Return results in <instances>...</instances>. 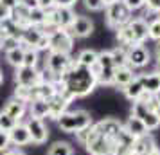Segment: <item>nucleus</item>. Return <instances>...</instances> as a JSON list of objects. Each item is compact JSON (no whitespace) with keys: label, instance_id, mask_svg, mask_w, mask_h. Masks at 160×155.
I'll use <instances>...</instances> for the list:
<instances>
[{"label":"nucleus","instance_id":"obj_1","mask_svg":"<svg viewBox=\"0 0 160 155\" xmlns=\"http://www.w3.org/2000/svg\"><path fill=\"white\" fill-rule=\"evenodd\" d=\"M56 87H58L59 92L67 94L70 99L85 97L97 87V78L92 74V70L88 67H83L74 61L70 69L59 78Z\"/></svg>","mask_w":160,"mask_h":155},{"label":"nucleus","instance_id":"obj_2","mask_svg":"<svg viewBox=\"0 0 160 155\" xmlns=\"http://www.w3.org/2000/svg\"><path fill=\"white\" fill-rule=\"evenodd\" d=\"M117 40L121 45H142L148 40V22L144 18H131L130 22L117 29Z\"/></svg>","mask_w":160,"mask_h":155},{"label":"nucleus","instance_id":"obj_3","mask_svg":"<svg viewBox=\"0 0 160 155\" xmlns=\"http://www.w3.org/2000/svg\"><path fill=\"white\" fill-rule=\"evenodd\" d=\"M58 126L67 133H76L88 128V126H92V117H90V114L87 110H74V112L67 110L58 119Z\"/></svg>","mask_w":160,"mask_h":155},{"label":"nucleus","instance_id":"obj_4","mask_svg":"<svg viewBox=\"0 0 160 155\" xmlns=\"http://www.w3.org/2000/svg\"><path fill=\"white\" fill-rule=\"evenodd\" d=\"M131 20V11L122 0H117L113 4L106 6V23L112 29H119Z\"/></svg>","mask_w":160,"mask_h":155},{"label":"nucleus","instance_id":"obj_5","mask_svg":"<svg viewBox=\"0 0 160 155\" xmlns=\"http://www.w3.org/2000/svg\"><path fill=\"white\" fill-rule=\"evenodd\" d=\"M74 63V59L70 58V54H63V52H49V58L45 61V70L51 74L56 80V83L59 81V78L70 69V65Z\"/></svg>","mask_w":160,"mask_h":155},{"label":"nucleus","instance_id":"obj_6","mask_svg":"<svg viewBox=\"0 0 160 155\" xmlns=\"http://www.w3.org/2000/svg\"><path fill=\"white\" fill-rule=\"evenodd\" d=\"M74 47V36L67 29H56L49 34V52L70 54Z\"/></svg>","mask_w":160,"mask_h":155},{"label":"nucleus","instance_id":"obj_7","mask_svg":"<svg viewBox=\"0 0 160 155\" xmlns=\"http://www.w3.org/2000/svg\"><path fill=\"white\" fill-rule=\"evenodd\" d=\"M74 18H76V13L70 8H52L51 11H47L45 23H51L56 29H68Z\"/></svg>","mask_w":160,"mask_h":155},{"label":"nucleus","instance_id":"obj_8","mask_svg":"<svg viewBox=\"0 0 160 155\" xmlns=\"http://www.w3.org/2000/svg\"><path fill=\"white\" fill-rule=\"evenodd\" d=\"M131 116H135L138 117L144 126L148 128V132H151V130H157L160 126V119L158 116L155 114V110H151L149 106L142 101H133V110H131Z\"/></svg>","mask_w":160,"mask_h":155},{"label":"nucleus","instance_id":"obj_9","mask_svg":"<svg viewBox=\"0 0 160 155\" xmlns=\"http://www.w3.org/2000/svg\"><path fill=\"white\" fill-rule=\"evenodd\" d=\"M149 51L146 49V45H131L128 47V67L131 69H142L149 63Z\"/></svg>","mask_w":160,"mask_h":155},{"label":"nucleus","instance_id":"obj_10","mask_svg":"<svg viewBox=\"0 0 160 155\" xmlns=\"http://www.w3.org/2000/svg\"><path fill=\"white\" fill-rule=\"evenodd\" d=\"M15 81L16 85H22V87H36L40 85L42 78H40V72L36 70V67H18L15 72Z\"/></svg>","mask_w":160,"mask_h":155},{"label":"nucleus","instance_id":"obj_11","mask_svg":"<svg viewBox=\"0 0 160 155\" xmlns=\"http://www.w3.org/2000/svg\"><path fill=\"white\" fill-rule=\"evenodd\" d=\"M70 97L67 96V94H63V92H56L54 96L47 101V105H49V117L56 119L58 121L63 114L67 112V108H68V105H70Z\"/></svg>","mask_w":160,"mask_h":155},{"label":"nucleus","instance_id":"obj_12","mask_svg":"<svg viewBox=\"0 0 160 155\" xmlns=\"http://www.w3.org/2000/svg\"><path fill=\"white\" fill-rule=\"evenodd\" d=\"M27 130L31 135V142L34 144H43L45 141L49 139V130L45 126L43 119H36V117H29V121L25 123Z\"/></svg>","mask_w":160,"mask_h":155},{"label":"nucleus","instance_id":"obj_13","mask_svg":"<svg viewBox=\"0 0 160 155\" xmlns=\"http://www.w3.org/2000/svg\"><path fill=\"white\" fill-rule=\"evenodd\" d=\"M67 31H68L74 38H87V36H90L92 31H94V22H92L88 16L76 15L74 22L70 23V27Z\"/></svg>","mask_w":160,"mask_h":155},{"label":"nucleus","instance_id":"obj_14","mask_svg":"<svg viewBox=\"0 0 160 155\" xmlns=\"http://www.w3.org/2000/svg\"><path fill=\"white\" fill-rule=\"evenodd\" d=\"M157 150L155 146V141L153 137L148 133L144 137H138L133 141V146H131V155H149Z\"/></svg>","mask_w":160,"mask_h":155},{"label":"nucleus","instance_id":"obj_15","mask_svg":"<svg viewBox=\"0 0 160 155\" xmlns=\"http://www.w3.org/2000/svg\"><path fill=\"white\" fill-rule=\"evenodd\" d=\"M137 78H138V81H140V85H142L144 92L151 94V96L160 94V74H157V72L140 74V76H137Z\"/></svg>","mask_w":160,"mask_h":155},{"label":"nucleus","instance_id":"obj_16","mask_svg":"<svg viewBox=\"0 0 160 155\" xmlns=\"http://www.w3.org/2000/svg\"><path fill=\"white\" fill-rule=\"evenodd\" d=\"M124 132L130 135L131 139H138V137H144V135H148V128L144 126V123L140 121L138 117H135V116H131L126 123L122 125Z\"/></svg>","mask_w":160,"mask_h":155},{"label":"nucleus","instance_id":"obj_17","mask_svg":"<svg viewBox=\"0 0 160 155\" xmlns=\"http://www.w3.org/2000/svg\"><path fill=\"white\" fill-rule=\"evenodd\" d=\"M25 110H27V103H23L20 99H16V97H11L8 103L4 105V114H8L9 117H13L15 121L20 123V119L25 116Z\"/></svg>","mask_w":160,"mask_h":155},{"label":"nucleus","instance_id":"obj_18","mask_svg":"<svg viewBox=\"0 0 160 155\" xmlns=\"http://www.w3.org/2000/svg\"><path fill=\"white\" fill-rule=\"evenodd\" d=\"M9 139H11V144L15 146H25V144H31V135H29V130L25 125H18L9 132Z\"/></svg>","mask_w":160,"mask_h":155},{"label":"nucleus","instance_id":"obj_19","mask_svg":"<svg viewBox=\"0 0 160 155\" xmlns=\"http://www.w3.org/2000/svg\"><path fill=\"white\" fill-rule=\"evenodd\" d=\"M137 76L133 72L131 67H117L115 69V76H113V87H119V89H124L130 81H133Z\"/></svg>","mask_w":160,"mask_h":155},{"label":"nucleus","instance_id":"obj_20","mask_svg":"<svg viewBox=\"0 0 160 155\" xmlns=\"http://www.w3.org/2000/svg\"><path fill=\"white\" fill-rule=\"evenodd\" d=\"M29 112H31V117H36V119H43L49 117V105L45 99H32L29 103Z\"/></svg>","mask_w":160,"mask_h":155},{"label":"nucleus","instance_id":"obj_21","mask_svg":"<svg viewBox=\"0 0 160 155\" xmlns=\"http://www.w3.org/2000/svg\"><path fill=\"white\" fill-rule=\"evenodd\" d=\"M122 92L130 101H138L140 96L144 94V89H142V85H140V81H138V78H135L133 81H130L126 87H124Z\"/></svg>","mask_w":160,"mask_h":155},{"label":"nucleus","instance_id":"obj_22","mask_svg":"<svg viewBox=\"0 0 160 155\" xmlns=\"http://www.w3.org/2000/svg\"><path fill=\"white\" fill-rule=\"evenodd\" d=\"M112 52V59H113V67H126L128 65V47L126 45H119Z\"/></svg>","mask_w":160,"mask_h":155},{"label":"nucleus","instance_id":"obj_23","mask_svg":"<svg viewBox=\"0 0 160 155\" xmlns=\"http://www.w3.org/2000/svg\"><path fill=\"white\" fill-rule=\"evenodd\" d=\"M15 97L20 99L23 103H31L32 99H36V87H22V85H16L15 90Z\"/></svg>","mask_w":160,"mask_h":155},{"label":"nucleus","instance_id":"obj_24","mask_svg":"<svg viewBox=\"0 0 160 155\" xmlns=\"http://www.w3.org/2000/svg\"><path fill=\"white\" fill-rule=\"evenodd\" d=\"M76 63H79V65H83V67H90L94 65L95 61H97V52L95 51H92V49H83V51L78 54V58L74 59Z\"/></svg>","mask_w":160,"mask_h":155},{"label":"nucleus","instance_id":"obj_25","mask_svg":"<svg viewBox=\"0 0 160 155\" xmlns=\"http://www.w3.org/2000/svg\"><path fill=\"white\" fill-rule=\"evenodd\" d=\"M23 52H25V49H23L22 45H18V47H15V49H11V51L6 52V58H8V61L15 69H18V67L23 65Z\"/></svg>","mask_w":160,"mask_h":155},{"label":"nucleus","instance_id":"obj_26","mask_svg":"<svg viewBox=\"0 0 160 155\" xmlns=\"http://www.w3.org/2000/svg\"><path fill=\"white\" fill-rule=\"evenodd\" d=\"M45 22H47V11H43L42 8H32V9H29V25L42 27Z\"/></svg>","mask_w":160,"mask_h":155},{"label":"nucleus","instance_id":"obj_27","mask_svg":"<svg viewBox=\"0 0 160 155\" xmlns=\"http://www.w3.org/2000/svg\"><path fill=\"white\" fill-rule=\"evenodd\" d=\"M47 155H74L72 146L68 142H54L51 148H49V153Z\"/></svg>","mask_w":160,"mask_h":155},{"label":"nucleus","instance_id":"obj_28","mask_svg":"<svg viewBox=\"0 0 160 155\" xmlns=\"http://www.w3.org/2000/svg\"><path fill=\"white\" fill-rule=\"evenodd\" d=\"M97 67L101 69H115L113 67V59H112V52L110 51H102L97 52Z\"/></svg>","mask_w":160,"mask_h":155},{"label":"nucleus","instance_id":"obj_29","mask_svg":"<svg viewBox=\"0 0 160 155\" xmlns=\"http://www.w3.org/2000/svg\"><path fill=\"white\" fill-rule=\"evenodd\" d=\"M38 59H40V56H38L36 49H31V47L25 49V52H23V65L25 67H36Z\"/></svg>","mask_w":160,"mask_h":155},{"label":"nucleus","instance_id":"obj_30","mask_svg":"<svg viewBox=\"0 0 160 155\" xmlns=\"http://www.w3.org/2000/svg\"><path fill=\"white\" fill-rule=\"evenodd\" d=\"M16 125H18V121H15L13 117H9L8 114L0 112V130H2V132H8L9 133Z\"/></svg>","mask_w":160,"mask_h":155},{"label":"nucleus","instance_id":"obj_31","mask_svg":"<svg viewBox=\"0 0 160 155\" xmlns=\"http://www.w3.org/2000/svg\"><path fill=\"white\" fill-rule=\"evenodd\" d=\"M148 38L160 42V18H155L148 23Z\"/></svg>","mask_w":160,"mask_h":155},{"label":"nucleus","instance_id":"obj_32","mask_svg":"<svg viewBox=\"0 0 160 155\" xmlns=\"http://www.w3.org/2000/svg\"><path fill=\"white\" fill-rule=\"evenodd\" d=\"M0 42H2V49H6V52L20 45V40L18 38H13V36H2Z\"/></svg>","mask_w":160,"mask_h":155},{"label":"nucleus","instance_id":"obj_33","mask_svg":"<svg viewBox=\"0 0 160 155\" xmlns=\"http://www.w3.org/2000/svg\"><path fill=\"white\" fill-rule=\"evenodd\" d=\"M83 4H85V8L90 9V11H101V9L104 8L102 0H83Z\"/></svg>","mask_w":160,"mask_h":155},{"label":"nucleus","instance_id":"obj_34","mask_svg":"<svg viewBox=\"0 0 160 155\" xmlns=\"http://www.w3.org/2000/svg\"><path fill=\"white\" fill-rule=\"evenodd\" d=\"M122 2L128 6V9H130L131 13L137 11V9H142L146 6V0H122Z\"/></svg>","mask_w":160,"mask_h":155},{"label":"nucleus","instance_id":"obj_35","mask_svg":"<svg viewBox=\"0 0 160 155\" xmlns=\"http://www.w3.org/2000/svg\"><path fill=\"white\" fill-rule=\"evenodd\" d=\"M11 146V139H9V133L8 132H2L0 130V152H6Z\"/></svg>","mask_w":160,"mask_h":155},{"label":"nucleus","instance_id":"obj_36","mask_svg":"<svg viewBox=\"0 0 160 155\" xmlns=\"http://www.w3.org/2000/svg\"><path fill=\"white\" fill-rule=\"evenodd\" d=\"M52 2H54V8H70L72 9V6L78 0H52Z\"/></svg>","mask_w":160,"mask_h":155},{"label":"nucleus","instance_id":"obj_37","mask_svg":"<svg viewBox=\"0 0 160 155\" xmlns=\"http://www.w3.org/2000/svg\"><path fill=\"white\" fill-rule=\"evenodd\" d=\"M146 6H148L149 11L158 13V15H160V0H146Z\"/></svg>","mask_w":160,"mask_h":155},{"label":"nucleus","instance_id":"obj_38","mask_svg":"<svg viewBox=\"0 0 160 155\" xmlns=\"http://www.w3.org/2000/svg\"><path fill=\"white\" fill-rule=\"evenodd\" d=\"M38 8H42L43 11H51L54 8V2L52 0H38Z\"/></svg>","mask_w":160,"mask_h":155},{"label":"nucleus","instance_id":"obj_39","mask_svg":"<svg viewBox=\"0 0 160 155\" xmlns=\"http://www.w3.org/2000/svg\"><path fill=\"white\" fill-rule=\"evenodd\" d=\"M9 16H11V9H8L4 4H0V22L6 20V18H9Z\"/></svg>","mask_w":160,"mask_h":155},{"label":"nucleus","instance_id":"obj_40","mask_svg":"<svg viewBox=\"0 0 160 155\" xmlns=\"http://www.w3.org/2000/svg\"><path fill=\"white\" fill-rule=\"evenodd\" d=\"M18 4H23L25 8H29V9L38 8V0H18Z\"/></svg>","mask_w":160,"mask_h":155},{"label":"nucleus","instance_id":"obj_41","mask_svg":"<svg viewBox=\"0 0 160 155\" xmlns=\"http://www.w3.org/2000/svg\"><path fill=\"white\" fill-rule=\"evenodd\" d=\"M0 4H4L8 9H13L18 6V0H0Z\"/></svg>","mask_w":160,"mask_h":155},{"label":"nucleus","instance_id":"obj_42","mask_svg":"<svg viewBox=\"0 0 160 155\" xmlns=\"http://www.w3.org/2000/svg\"><path fill=\"white\" fill-rule=\"evenodd\" d=\"M2 155H25L22 150H6V152H2Z\"/></svg>","mask_w":160,"mask_h":155},{"label":"nucleus","instance_id":"obj_43","mask_svg":"<svg viewBox=\"0 0 160 155\" xmlns=\"http://www.w3.org/2000/svg\"><path fill=\"white\" fill-rule=\"evenodd\" d=\"M155 114H157L158 119H160V99H158V103H157V106H155Z\"/></svg>","mask_w":160,"mask_h":155},{"label":"nucleus","instance_id":"obj_44","mask_svg":"<svg viewBox=\"0 0 160 155\" xmlns=\"http://www.w3.org/2000/svg\"><path fill=\"white\" fill-rule=\"evenodd\" d=\"M155 52H157V61H160V42L157 44V51Z\"/></svg>","mask_w":160,"mask_h":155},{"label":"nucleus","instance_id":"obj_45","mask_svg":"<svg viewBox=\"0 0 160 155\" xmlns=\"http://www.w3.org/2000/svg\"><path fill=\"white\" fill-rule=\"evenodd\" d=\"M113 2H117V0H102V4H104V8H106V6H110V4H113Z\"/></svg>","mask_w":160,"mask_h":155},{"label":"nucleus","instance_id":"obj_46","mask_svg":"<svg viewBox=\"0 0 160 155\" xmlns=\"http://www.w3.org/2000/svg\"><path fill=\"white\" fill-rule=\"evenodd\" d=\"M157 74H160V61H157V70H155Z\"/></svg>","mask_w":160,"mask_h":155},{"label":"nucleus","instance_id":"obj_47","mask_svg":"<svg viewBox=\"0 0 160 155\" xmlns=\"http://www.w3.org/2000/svg\"><path fill=\"white\" fill-rule=\"evenodd\" d=\"M149 155H160V152H158V148H157V150H155V152H153V153H149Z\"/></svg>","mask_w":160,"mask_h":155},{"label":"nucleus","instance_id":"obj_48","mask_svg":"<svg viewBox=\"0 0 160 155\" xmlns=\"http://www.w3.org/2000/svg\"><path fill=\"white\" fill-rule=\"evenodd\" d=\"M0 83H2V72H0Z\"/></svg>","mask_w":160,"mask_h":155},{"label":"nucleus","instance_id":"obj_49","mask_svg":"<svg viewBox=\"0 0 160 155\" xmlns=\"http://www.w3.org/2000/svg\"><path fill=\"white\" fill-rule=\"evenodd\" d=\"M0 36H2V29H0Z\"/></svg>","mask_w":160,"mask_h":155},{"label":"nucleus","instance_id":"obj_50","mask_svg":"<svg viewBox=\"0 0 160 155\" xmlns=\"http://www.w3.org/2000/svg\"><path fill=\"white\" fill-rule=\"evenodd\" d=\"M0 49H2V42H0Z\"/></svg>","mask_w":160,"mask_h":155},{"label":"nucleus","instance_id":"obj_51","mask_svg":"<svg viewBox=\"0 0 160 155\" xmlns=\"http://www.w3.org/2000/svg\"><path fill=\"white\" fill-rule=\"evenodd\" d=\"M158 18H160V15H158Z\"/></svg>","mask_w":160,"mask_h":155}]
</instances>
